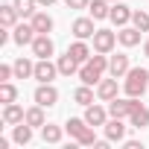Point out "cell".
I'll return each mask as SVG.
<instances>
[{
    "mask_svg": "<svg viewBox=\"0 0 149 149\" xmlns=\"http://www.w3.org/2000/svg\"><path fill=\"white\" fill-rule=\"evenodd\" d=\"M64 132H67V129H61V126H53V123H44V126H41V137H44V143H58Z\"/></svg>",
    "mask_w": 149,
    "mask_h": 149,
    "instance_id": "cell-23",
    "label": "cell"
},
{
    "mask_svg": "<svg viewBox=\"0 0 149 149\" xmlns=\"http://www.w3.org/2000/svg\"><path fill=\"white\" fill-rule=\"evenodd\" d=\"M15 76V64H0V82H9Z\"/></svg>",
    "mask_w": 149,
    "mask_h": 149,
    "instance_id": "cell-33",
    "label": "cell"
},
{
    "mask_svg": "<svg viewBox=\"0 0 149 149\" xmlns=\"http://www.w3.org/2000/svg\"><path fill=\"white\" fill-rule=\"evenodd\" d=\"M117 76H111V79H100V85H97V97L102 100V102H111V100H117Z\"/></svg>",
    "mask_w": 149,
    "mask_h": 149,
    "instance_id": "cell-14",
    "label": "cell"
},
{
    "mask_svg": "<svg viewBox=\"0 0 149 149\" xmlns=\"http://www.w3.org/2000/svg\"><path fill=\"white\" fill-rule=\"evenodd\" d=\"M18 9H15V3H3V6H0V26H3V29H12L15 24H18Z\"/></svg>",
    "mask_w": 149,
    "mask_h": 149,
    "instance_id": "cell-17",
    "label": "cell"
},
{
    "mask_svg": "<svg viewBox=\"0 0 149 149\" xmlns=\"http://www.w3.org/2000/svg\"><path fill=\"white\" fill-rule=\"evenodd\" d=\"M18 100V88L12 85V82H0V102H15Z\"/></svg>",
    "mask_w": 149,
    "mask_h": 149,
    "instance_id": "cell-30",
    "label": "cell"
},
{
    "mask_svg": "<svg viewBox=\"0 0 149 149\" xmlns=\"http://www.w3.org/2000/svg\"><path fill=\"white\" fill-rule=\"evenodd\" d=\"M132 24H134L140 32H149V15H146V12L134 9V15H132Z\"/></svg>",
    "mask_w": 149,
    "mask_h": 149,
    "instance_id": "cell-31",
    "label": "cell"
},
{
    "mask_svg": "<svg viewBox=\"0 0 149 149\" xmlns=\"http://www.w3.org/2000/svg\"><path fill=\"white\" fill-rule=\"evenodd\" d=\"M12 3H15V9H18L21 18H32V15H35V6H38V0H12Z\"/></svg>",
    "mask_w": 149,
    "mask_h": 149,
    "instance_id": "cell-29",
    "label": "cell"
},
{
    "mask_svg": "<svg viewBox=\"0 0 149 149\" xmlns=\"http://www.w3.org/2000/svg\"><path fill=\"white\" fill-rule=\"evenodd\" d=\"M56 64H58V73H61V76H73V73H79V67H82L76 58L70 56V53L58 56V61H56Z\"/></svg>",
    "mask_w": 149,
    "mask_h": 149,
    "instance_id": "cell-19",
    "label": "cell"
},
{
    "mask_svg": "<svg viewBox=\"0 0 149 149\" xmlns=\"http://www.w3.org/2000/svg\"><path fill=\"white\" fill-rule=\"evenodd\" d=\"M76 143L79 146H97V134H94V126H88L79 137H76Z\"/></svg>",
    "mask_w": 149,
    "mask_h": 149,
    "instance_id": "cell-32",
    "label": "cell"
},
{
    "mask_svg": "<svg viewBox=\"0 0 149 149\" xmlns=\"http://www.w3.org/2000/svg\"><path fill=\"white\" fill-rule=\"evenodd\" d=\"M105 137H108V140H123V137H126V123H123L120 117H111V120L105 123Z\"/></svg>",
    "mask_w": 149,
    "mask_h": 149,
    "instance_id": "cell-18",
    "label": "cell"
},
{
    "mask_svg": "<svg viewBox=\"0 0 149 149\" xmlns=\"http://www.w3.org/2000/svg\"><path fill=\"white\" fill-rule=\"evenodd\" d=\"M129 123H132L134 129H146V126H149V108H143V105L134 108V114L129 117Z\"/></svg>",
    "mask_w": 149,
    "mask_h": 149,
    "instance_id": "cell-28",
    "label": "cell"
},
{
    "mask_svg": "<svg viewBox=\"0 0 149 149\" xmlns=\"http://www.w3.org/2000/svg\"><path fill=\"white\" fill-rule=\"evenodd\" d=\"M32 100H35L38 105H44V108H53V105L58 102V91H56V85H53V82H41V85L35 88Z\"/></svg>",
    "mask_w": 149,
    "mask_h": 149,
    "instance_id": "cell-4",
    "label": "cell"
},
{
    "mask_svg": "<svg viewBox=\"0 0 149 149\" xmlns=\"http://www.w3.org/2000/svg\"><path fill=\"white\" fill-rule=\"evenodd\" d=\"M73 100H76L79 105H91V102H94V91H91V85H85V82H82L76 91H73Z\"/></svg>",
    "mask_w": 149,
    "mask_h": 149,
    "instance_id": "cell-27",
    "label": "cell"
},
{
    "mask_svg": "<svg viewBox=\"0 0 149 149\" xmlns=\"http://www.w3.org/2000/svg\"><path fill=\"white\" fill-rule=\"evenodd\" d=\"M143 56H146V58H149V38H146V41H143Z\"/></svg>",
    "mask_w": 149,
    "mask_h": 149,
    "instance_id": "cell-36",
    "label": "cell"
},
{
    "mask_svg": "<svg viewBox=\"0 0 149 149\" xmlns=\"http://www.w3.org/2000/svg\"><path fill=\"white\" fill-rule=\"evenodd\" d=\"M29 47H32V53H35L38 58H50V56H53V50H56V44H53V38H50L47 32H38V35H35V41H32Z\"/></svg>",
    "mask_w": 149,
    "mask_h": 149,
    "instance_id": "cell-6",
    "label": "cell"
},
{
    "mask_svg": "<svg viewBox=\"0 0 149 149\" xmlns=\"http://www.w3.org/2000/svg\"><path fill=\"white\" fill-rule=\"evenodd\" d=\"M108 117H111V114H108V108L94 105V102H91V105H85V120H88L94 129H97V126H105V123H108Z\"/></svg>",
    "mask_w": 149,
    "mask_h": 149,
    "instance_id": "cell-11",
    "label": "cell"
},
{
    "mask_svg": "<svg viewBox=\"0 0 149 149\" xmlns=\"http://www.w3.org/2000/svg\"><path fill=\"white\" fill-rule=\"evenodd\" d=\"M140 35H143V32H140L134 24H132V26L126 24V26H120V32H117V41H120L123 47H137V44H140Z\"/></svg>",
    "mask_w": 149,
    "mask_h": 149,
    "instance_id": "cell-13",
    "label": "cell"
},
{
    "mask_svg": "<svg viewBox=\"0 0 149 149\" xmlns=\"http://www.w3.org/2000/svg\"><path fill=\"white\" fill-rule=\"evenodd\" d=\"M88 126H91V123H88L85 117H70V120L64 123V129H67V134H70V137H79Z\"/></svg>",
    "mask_w": 149,
    "mask_h": 149,
    "instance_id": "cell-26",
    "label": "cell"
},
{
    "mask_svg": "<svg viewBox=\"0 0 149 149\" xmlns=\"http://www.w3.org/2000/svg\"><path fill=\"white\" fill-rule=\"evenodd\" d=\"M134 108H140L137 97H126V100H111V102H108V114H111V117H120V120L132 117Z\"/></svg>",
    "mask_w": 149,
    "mask_h": 149,
    "instance_id": "cell-3",
    "label": "cell"
},
{
    "mask_svg": "<svg viewBox=\"0 0 149 149\" xmlns=\"http://www.w3.org/2000/svg\"><path fill=\"white\" fill-rule=\"evenodd\" d=\"M67 53H70L73 58H76L79 64H85V61H88V58L94 56V53H91V47L85 44V38H76V41H73V44L67 47Z\"/></svg>",
    "mask_w": 149,
    "mask_h": 149,
    "instance_id": "cell-16",
    "label": "cell"
},
{
    "mask_svg": "<svg viewBox=\"0 0 149 149\" xmlns=\"http://www.w3.org/2000/svg\"><path fill=\"white\" fill-rule=\"evenodd\" d=\"M29 24L35 26V32H53V18H50L47 12H35V15L29 18Z\"/></svg>",
    "mask_w": 149,
    "mask_h": 149,
    "instance_id": "cell-21",
    "label": "cell"
},
{
    "mask_svg": "<svg viewBox=\"0 0 149 149\" xmlns=\"http://www.w3.org/2000/svg\"><path fill=\"white\" fill-rule=\"evenodd\" d=\"M12 129H15V132H12L15 143H21V146H24V143H29V140H32V126H29L26 120H24V123H18V126H12Z\"/></svg>",
    "mask_w": 149,
    "mask_h": 149,
    "instance_id": "cell-25",
    "label": "cell"
},
{
    "mask_svg": "<svg viewBox=\"0 0 149 149\" xmlns=\"http://www.w3.org/2000/svg\"><path fill=\"white\" fill-rule=\"evenodd\" d=\"M29 76H35V64L21 56V58L15 61V79H29Z\"/></svg>",
    "mask_w": 149,
    "mask_h": 149,
    "instance_id": "cell-24",
    "label": "cell"
},
{
    "mask_svg": "<svg viewBox=\"0 0 149 149\" xmlns=\"http://www.w3.org/2000/svg\"><path fill=\"white\" fill-rule=\"evenodd\" d=\"M114 44H117V32H111V29H97L94 32V53H111L114 50Z\"/></svg>",
    "mask_w": 149,
    "mask_h": 149,
    "instance_id": "cell-5",
    "label": "cell"
},
{
    "mask_svg": "<svg viewBox=\"0 0 149 149\" xmlns=\"http://www.w3.org/2000/svg\"><path fill=\"white\" fill-rule=\"evenodd\" d=\"M64 6H67V9H88L91 0H64Z\"/></svg>",
    "mask_w": 149,
    "mask_h": 149,
    "instance_id": "cell-34",
    "label": "cell"
},
{
    "mask_svg": "<svg viewBox=\"0 0 149 149\" xmlns=\"http://www.w3.org/2000/svg\"><path fill=\"white\" fill-rule=\"evenodd\" d=\"M108 3H117V0H108Z\"/></svg>",
    "mask_w": 149,
    "mask_h": 149,
    "instance_id": "cell-38",
    "label": "cell"
},
{
    "mask_svg": "<svg viewBox=\"0 0 149 149\" xmlns=\"http://www.w3.org/2000/svg\"><path fill=\"white\" fill-rule=\"evenodd\" d=\"M56 0H38V6H53Z\"/></svg>",
    "mask_w": 149,
    "mask_h": 149,
    "instance_id": "cell-37",
    "label": "cell"
},
{
    "mask_svg": "<svg viewBox=\"0 0 149 149\" xmlns=\"http://www.w3.org/2000/svg\"><path fill=\"white\" fill-rule=\"evenodd\" d=\"M132 9L126 6V3H120V0H117V3H111V15H108V21L114 24V26H126L129 21H132Z\"/></svg>",
    "mask_w": 149,
    "mask_h": 149,
    "instance_id": "cell-10",
    "label": "cell"
},
{
    "mask_svg": "<svg viewBox=\"0 0 149 149\" xmlns=\"http://www.w3.org/2000/svg\"><path fill=\"white\" fill-rule=\"evenodd\" d=\"M26 120V111L18 105V102H6L3 105V123L6 126H18V123H24Z\"/></svg>",
    "mask_w": 149,
    "mask_h": 149,
    "instance_id": "cell-15",
    "label": "cell"
},
{
    "mask_svg": "<svg viewBox=\"0 0 149 149\" xmlns=\"http://www.w3.org/2000/svg\"><path fill=\"white\" fill-rule=\"evenodd\" d=\"M70 32L76 35V38H94V32H97V26H94V18H76L73 21V26H70Z\"/></svg>",
    "mask_w": 149,
    "mask_h": 149,
    "instance_id": "cell-12",
    "label": "cell"
},
{
    "mask_svg": "<svg viewBox=\"0 0 149 149\" xmlns=\"http://www.w3.org/2000/svg\"><path fill=\"white\" fill-rule=\"evenodd\" d=\"M126 149H143L140 140H126Z\"/></svg>",
    "mask_w": 149,
    "mask_h": 149,
    "instance_id": "cell-35",
    "label": "cell"
},
{
    "mask_svg": "<svg viewBox=\"0 0 149 149\" xmlns=\"http://www.w3.org/2000/svg\"><path fill=\"white\" fill-rule=\"evenodd\" d=\"M105 70H108V56H105V53H97V56H91V58L79 67V79H82L85 85H100V79H102Z\"/></svg>",
    "mask_w": 149,
    "mask_h": 149,
    "instance_id": "cell-1",
    "label": "cell"
},
{
    "mask_svg": "<svg viewBox=\"0 0 149 149\" xmlns=\"http://www.w3.org/2000/svg\"><path fill=\"white\" fill-rule=\"evenodd\" d=\"M35 35H38V32H35L32 24H15V26H12V41L21 44V47H24V44H32Z\"/></svg>",
    "mask_w": 149,
    "mask_h": 149,
    "instance_id": "cell-8",
    "label": "cell"
},
{
    "mask_svg": "<svg viewBox=\"0 0 149 149\" xmlns=\"http://www.w3.org/2000/svg\"><path fill=\"white\" fill-rule=\"evenodd\" d=\"M88 12H91L94 21H105V18L111 15V3H108V0H91Z\"/></svg>",
    "mask_w": 149,
    "mask_h": 149,
    "instance_id": "cell-20",
    "label": "cell"
},
{
    "mask_svg": "<svg viewBox=\"0 0 149 149\" xmlns=\"http://www.w3.org/2000/svg\"><path fill=\"white\" fill-rule=\"evenodd\" d=\"M132 67H129V56L126 53H117V56H108V73L111 76H117V79H123L126 73H129Z\"/></svg>",
    "mask_w": 149,
    "mask_h": 149,
    "instance_id": "cell-9",
    "label": "cell"
},
{
    "mask_svg": "<svg viewBox=\"0 0 149 149\" xmlns=\"http://www.w3.org/2000/svg\"><path fill=\"white\" fill-rule=\"evenodd\" d=\"M146 88H149V70L146 67H132L129 73H126V82H123V91H126V97H143L146 94Z\"/></svg>",
    "mask_w": 149,
    "mask_h": 149,
    "instance_id": "cell-2",
    "label": "cell"
},
{
    "mask_svg": "<svg viewBox=\"0 0 149 149\" xmlns=\"http://www.w3.org/2000/svg\"><path fill=\"white\" fill-rule=\"evenodd\" d=\"M56 73H58V64L56 61H50V58H38L35 61V79L38 82H53Z\"/></svg>",
    "mask_w": 149,
    "mask_h": 149,
    "instance_id": "cell-7",
    "label": "cell"
},
{
    "mask_svg": "<svg viewBox=\"0 0 149 149\" xmlns=\"http://www.w3.org/2000/svg\"><path fill=\"white\" fill-rule=\"evenodd\" d=\"M26 123L32 126V129H41L44 123H47V117H44V105H32V108H26Z\"/></svg>",
    "mask_w": 149,
    "mask_h": 149,
    "instance_id": "cell-22",
    "label": "cell"
}]
</instances>
